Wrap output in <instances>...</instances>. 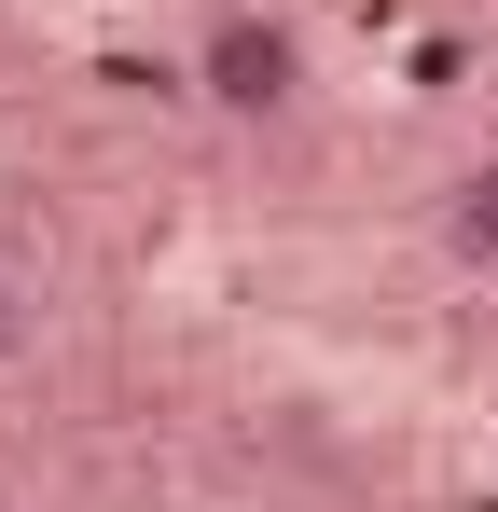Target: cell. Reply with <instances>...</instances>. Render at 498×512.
<instances>
[{"label": "cell", "instance_id": "6da1fadb", "mask_svg": "<svg viewBox=\"0 0 498 512\" xmlns=\"http://www.w3.org/2000/svg\"><path fill=\"white\" fill-rule=\"evenodd\" d=\"M194 97H208L222 125H277V111H305V42H291V14H263V0L208 14V28H194Z\"/></svg>", "mask_w": 498, "mask_h": 512}, {"label": "cell", "instance_id": "3957f363", "mask_svg": "<svg viewBox=\"0 0 498 512\" xmlns=\"http://www.w3.org/2000/svg\"><path fill=\"white\" fill-rule=\"evenodd\" d=\"M0 346H14V277H0Z\"/></svg>", "mask_w": 498, "mask_h": 512}, {"label": "cell", "instance_id": "7a4b0ae2", "mask_svg": "<svg viewBox=\"0 0 498 512\" xmlns=\"http://www.w3.org/2000/svg\"><path fill=\"white\" fill-rule=\"evenodd\" d=\"M443 250L471 263V277H498V153H471V167L443 180Z\"/></svg>", "mask_w": 498, "mask_h": 512}]
</instances>
